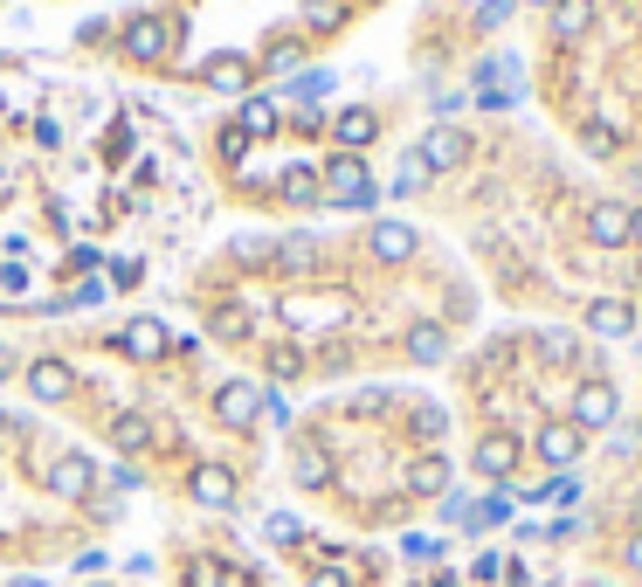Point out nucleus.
Returning <instances> with one entry per match:
<instances>
[{
	"label": "nucleus",
	"mask_w": 642,
	"mask_h": 587,
	"mask_svg": "<svg viewBox=\"0 0 642 587\" xmlns=\"http://www.w3.org/2000/svg\"><path fill=\"white\" fill-rule=\"evenodd\" d=\"M325 201H338V207H373V174L360 166V153L325 159Z\"/></svg>",
	"instance_id": "f257e3e1"
},
{
	"label": "nucleus",
	"mask_w": 642,
	"mask_h": 587,
	"mask_svg": "<svg viewBox=\"0 0 642 587\" xmlns=\"http://www.w3.org/2000/svg\"><path fill=\"white\" fill-rule=\"evenodd\" d=\"M346 297H283V326H291V332H325V326H346Z\"/></svg>",
	"instance_id": "f03ea898"
},
{
	"label": "nucleus",
	"mask_w": 642,
	"mask_h": 587,
	"mask_svg": "<svg viewBox=\"0 0 642 587\" xmlns=\"http://www.w3.org/2000/svg\"><path fill=\"white\" fill-rule=\"evenodd\" d=\"M629 235H635V207H621V201H594L588 207V242L594 250H621Z\"/></svg>",
	"instance_id": "7ed1b4c3"
},
{
	"label": "nucleus",
	"mask_w": 642,
	"mask_h": 587,
	"mask_svg": "<svg viewBox=\"0 0 642 587\" xmlns=\"http://www.w3.org/2000/svg\"><path fill=\"white\" fill-rule=\"evenodd\" d=\"M615 414H621V394H615L608 381H588V387L574 394V414H566V422H574L580 435H588V429H608Z\"/></svg>",
	"instance_id": "20e7f679"
},
{
	"label": "nucleus",
	"mask_w": 642,
	"mask_h": 587,
	"mask_svg": "<svg viewBox=\"0 0 642 587\" xmlns=\"http://www.w3.org/2000/svg\"><path fill=\"white\" fill-rule=\"evenodd\" d=\"M215 414H221L229 429H256V422H262V387H256V381H229V387L215 394Z\"/></svg>",
	"instance_id": "39448f33"
},
{
	"label": "nucleus",
	"mask_w": 642,
	"mask_h": 587,
	"mask_svg": "<svg viewBox=\"0 0 642 587\" xmlns=\"http://www.w3.org/2000/svg\"><path fill=\"white\" fill-rule=\"evenodd\" d=\"M414 159H422V174H442V166H463V159H470V139H463L457 125H436V131L422 139V153H414Z\"/></svg>",
	"instance_id": "423d86ee"
},
{
	"label": "nucleus",
	"mask_w": 642,
	"mask_h": 587,
	"mask_svg": "<svg viewBox=\"0 0 642 587\" xmlns=\"http://www.w3.org/2000/svg\"><path fill=\"white\" fill-rule=\"evenodd\" d=\"M187 490H194V505H207V511H235V477L221 463H194Z\"/></svg>",
	"instance_id": "0eeeda50"
},
{
	"label": "nucleus",
	"mask_w": 642,
	"mask_h": 587,
	"mask_svg": "<svg viewBox=\"0 0 642 587\" xmlns=\"http://www.w3.org/2000/svg\"><path fill=\"white\" fill-rule=\"evenodd\" d=\"M166 49H174V28H166L159 14H139V22L125 28V55H139V63H159Z\"/></svg>",
	"instance_id": "6e6552de"
},
{
	"label": "nucleus",
	"mask_w": 642,
	"mask_h": 587,
	"mask_svg": "<svg viewBox=\"0 0 642 587\" xmlns=\"http://www.w3.org/2000/svg\"><path fill=\"white\" fill-rule=\"evenodd\" d=\"M580 449H588V435H580L574 422H545V429H539V457L553 463V470H574Z\"/></svg>",
	"instance_id": "1a4fd4ad"
},
{
	"label": "nucleus",
	"mask_w": 642,
	"mask_h": 587,
	"mask_svg": "<svg viewBox=\"0 0 642 587\" xmlns=\"http://www.w3.org/2000/svg\"><path fill=\"white\" fill-rule=\"evenodd\" d=\"M477 470H484V477H512V470H518V435H504V429H490L484 435V443H477Z\"/></svg>",
	"instance_id": "9d476101"
},
{
	"label": "nucleus",
	"mask_w": 642,
	"mask_h": 587,
	"mask_svg": "<svg viewBox=\"0 0 642 587\" xmlns=\"http://www.w3.org/2000/svg\"><path fill=\"white\" fill-rule=\"evenodd\" d=\"M283 201H291V207H311V201H325V174H318V166H305V159H291V166H283Z\"/></svg>",
	"instance_id": "9b49d317"
},
{
	"label": "nucleus",
	"mask_w": 642,
	"mask_h": 587,
	"mask_svg": "<svg viewBox=\"0 0 642 587\" xmlns=\"http://www.w3.org/2000/svg\"><path fill=\"white\" fill-rule=\"evenodd\" d=\"M118 346H125L131 359H159L166 346H174V339H166V326H159V318H131V326L118 332Z\"/></svg>",
	"instance_id": "f8f14e48"
},
{
	"label": "nucleus",
	"mask_w": 642,
	"mask_h": 587,
	"mask_svg": "<svg viewBox=\"0 0 642 587\" xmlns=\"http://www.w3.org/2000/svg\"><path fill=\"white\" fill-rule=\"evenodd\" d=\"M69 387H77V373H69L63 359H35V367H28V394H35V401H63Z\"/></svg>",
	"instance_id": "ddd939ff"
},
{
	"label": "nucleus",
	"mask_w": 642,
	"mask_h": 587,
	"mask_svg": "<svg viewBox=\"0 0 642 587\" xmlns=\"http://www.w3.org/2000/svg\"><path fill=\"white\" fill-rule=\"evenodd\" d=\"M588 332H601V339H629V332H635V311L621 305V297H594V305H588Z\"/></svg>",
	"instance_id": "4468645a"
},
{
	"label": "nucleus",
	"mask_w": 642,
	"mask_h": 587,
	"mask_svg": "<svg viewBox=\"0 0 642 587\" xmlns=\"http://www.w3.org/2000/svg\"><path fill=\"white\" fill-rule=\"evenodd\" d=\"M90 484H98L90 457H63V463L49 470V490H55V498H90Z\"/></svg>",
	"instance_id": "2eb2a0df"
},
{
	"label": "nucleus",
	"mask_w": 642,
	"mask_h": 587,
	"mask_svg": "<svg viewBox=\"0 0 642 587\" xmlns=\"http://www.w3.org/2000/svg\"><path fill=\"white\" fill-rule=\"evenodd\" d=\"M373 256H381V263H408L414 256V229H408V221H373Z\"/></svg>",
	"instance_id": "dca6fc26"
},
{
	"label": "nucleus",
	"mask_w": 642,
	"mask_h": 587,
	"mask_svg": "<svg viewBox=\"0 0 642 587\" xmlns=\"http://www.w3.org/2000/svg\"><path fill=\"white\" fill-rule=\"evenodd\" d=\"M594 28V0H553V35L560 42H580Z\"/></svg>",
	"instance_id": "f3484780"
},
{
	"label": "nucleus",
	"mask_w": 642,
	"mask_h": 587,
	"mask_svg": "<svg viewBox=\"0 0 642 587\" xmlns=\"http://www.w3.org/2000/svg\"><path fill=\"white\" fill-rule=\"evenodd\" d=\"M291 477L305 484V490H318V484H332V457L318 443H297V457H291Z\"/></svg>",
	"instance_id": "a211bd4d"
},
{
	"label": "nucleus",
	"mask_w": 642,
	"mask_h": 587,
	"mask_svg": "<svg viewBox=\"0 0 642 587\" xmlns=\"http://www.w3.org/2000/svg\"><path fill=\"white\" fill-rule=\"evenodd\" d=\"M332 131H338V145H346V153H360V145H373L381 118H373V111H338V118H332Z\"/></svg>",
	"instance_id": "6ab92c4d"
},
{
	"label": "nucleus",
	"mask_w": 642,
	"mask_h": 587,
	"mask_svg": "<svg viewBox=\"0 0 642 587\" xmlns=\"http://www.w3.org/2000/svg\"><path fill=\"white\" fill-rule=\"evenodd\" d=\"M201 84L207 90H249V63L242 55H215V63H201Z\"/></svg>",
	"instance_id": "aec40b11"
},
{
	"label": "nucleus",
	"mask_w": 642,
	"mask_h": 587,
	"mask_svg": "<svg viewBox=\"0 0 642 587\" xmlns=\"http://www.w3.org/2000/svg\"><path fill=\"white\" fill-rule=\"evenodd\" d=\"M408 490H414V498H442V490H449V463L442 457H422V463L408 470Z\"/></svg>",
	"instance_id": "412c9836"
},
{
	"label": "nucleus",
	"mask_w": 642,
	"mask_h": 587,
	"mask_svg": "<svg viewBox=\"0 0 642 587\" xmlns=\"http://www.w3.org/2000/svg\"><path fill=\"white\" fill-rule=\"evenodd\" d=\"M111 443H118V449H145V443H153V422H145L139 408H125L118 422H111Z\"/></svg>",
	"instance_id": "4be33fe9"
},
{
	"label": "nucleus",
	"mask_w": 642,
	"mask_h": 587,
	"mask_svg": "<svg viewBox=\"0 0 642 587\" xmlns=\"http://www.w3.org/2000/svg\"><path fill=\"white\" fill-rule=\"evenodd\" d=\"M408 353H414V359H422V367H436V359L449 353V339H442V326H414V332H408Z\"/></svg>",
	"instance_id": "5701e85b"
},
{
	"label": "nucleus",
	"mask_w": 642,
	"mask_h": 587,
	"mask_svg": "<svg viewBox=\"0 0 642 587\" xmlns=\"http://www.w3.org/2000/svg\"><path fill=\"white\" fill-rule=\"evenodd\" d=\"M242 131H249V139H270V131H277V104L249 98V104H242Z\"/></svg>",
	"instance_id": "b1692460"
},
{
	"label": "nucleus",
	"mask_w": 642,
	"mask_h": 587,
	"mask_svg": "<svg viewBox=\"0 0 642 587\" xmlns=\"http://www.w3.org/2000/svg\"><path fill=\"white\" fill-rule=\"evenodd\" d=\"M277 263H283V270H311V263H318V242H311V235L277 242Z\"/></svg>",
	"instance_id": "393cba45"
},
{
	"label": "nucleus",
	"mask_w": 642,
	"mask_h": 587,
	"mask_svg": "<svg viewBox=\"0 0 642 587\" xmlns=\"http://www.w3.org/2000/svg\"><path fill=\"white\" fill-rule=\"evenodd\" d=\"M539 353L553 359V367H566V359L580 353V339H574V332H560V326H545V332H539Z\"/></svg>",
	"instance_id": "a878e982"
},
{
	"label": "nucleus",
	"mask_w": 642,
	"mask_h": 587,
	"mask_svg": "<svg viewBox=\"0 0 642 587\" xmlns=\"http://www.w3.org/2000/svg\"><path fill=\"white\" fill-rule=\"evenodd\" d=\"M615 145H621V131H615V118H594V125H588V153H594V159H608V153H615Z\"/></svg>",
	"instance_id": "bb28decb"
},
{
	"label": "nucleus",
	"mask_w": 642,
	"mask_h": 587,
	"mask_svg": "<svg viewBox=\"0 0 642 587\" xmlns=\"http://www.w3.org/2000/svg\"><path fill=\"white\" fill-rule=\"evenodd\" d=\"M207 332H215V339H242V332H249V311H242V305H221Z\"/></svg>",
	"instance_id": "cd10ccee"
},
{
	"label": "nucleus",
	"mask_w": 642,
	"mask_h": 587,
	"mask_svg": "<svg viewBox=\"0 0 642 587\" xmlns=\"http://www.w3.org/2000/svg\"><path fill=\"white\" fill-rule=\"evenodd\" d=\"M270 373H277V381H297V373H305V353H297V346H270Z\"/></svg>",
	"instance_id": "c85d7f7f"
},
{
	"label": "nucleus",
	"mask_w": 642,
	"mask_h": 587,
	"mask_svg": "<svg viewBox=\"0 0 642 587\" xmlns=\"http://www.w3.org/2000/svg\"><path fill=\"white\" fill-rule=\"evenodd\" d=\"M187 587H229V574H221V560H194V566H187Z\"/></svg>",
	"instance_id": "c756f323"
},
{
	"label": "nucleus",
	"mask_w": 642,
	"mask_h": 587,
	"mask_svg": "<svg viewBox=\"0 0 642 587\" xmlns=\"http://www.w3.org/2000/svg\"><path fill=\"white\" fill-rule=\"evenodd\" d=\"M262 533H270L277 546H297V539H305V525H297L291 511H270V525H262Z\"/></svg>",
	"instance_id": "7c9ffc66"
},
{
	"label": "nucleus",
	"mask_w": 642,
	"mask_h": 587,
	"mask_svg": "<svg viewBox=\"0 0 642 587\" xmlns=\"http://www.w3.org/2000/svg\"><path fill=\"white\" fill-rule=\"evenodd\" d=\"M229 256H235V263H270V256H277V242H262V235H242Z\"/></svg>",
	"instance_id": "2f4dec72"
},
{
	"label": "nucleus",
	"mask_w": 642,
	"mask_h": 587,
	"mask_svg": "<svg viewBox=\"0 0 642 587\" xmlns=\"http://www.w3.org/2000/svg\"><path fill=\"white\" fill-rule=\"evenodd\" d=\"M512 8H518V0H484V8H477V28H484V35L504 28V22H512Z\"/></svg>",
	"instance_id": "473e14b6"
},
{
	"label": "nucleus",
	"mask_w": 642,
	"mask_h": 587,
	"mask_svg": "<svg viewBox=\"0 0 642 587\" xmlns=\"http://www.w3.org/2000/svg\"><path fill=\"white\" fill-rule=\"evenodd\" d=\"M442 429H449V414H442V408H414V435H428V443H436Z\"/></svg>",
	"instance_id": "72a5a7b5"
},
{
	"label": "nucleus",
	"mask_w": 642,
	"mask_h": 587,
	"mask_svg": "<svg viewBox=\"0 0 642 587\" xmlns=\"http://www.w3.org/2000/svg\"><path fill=\"white\" fill-rule=\"evenodd\" d=\"M242 153H249V131H242V125L221 131V159H242Z\"/></svg>",
	"instance_id": "f704fd0d"
},
{
	"label": "nucleus",
	"mask_w": 642,
	"mask_h": 587,
	"mask_svg": "<svg viewBox=\"0 0 642 587\" xmlns=\"http://www.w3.org/2000/svg\"><path fill=\"white\" fill-rule=\"evenodd\" d=\"M414 187H422V159H408L401 174H394V194H414Z\"/></svg>",
	"instance_id": "c9c22d12"
},
{
	"label": "nucleus",
	"mask_w": 642,
	"mask_h": 587,
	"mask_svg": "<svg viewBox=\"0 0 642 587\" xmlns=\"http://www.w3.org/2000/svg\"><path fill=\"white\" fill-rule=\"evenodd\" d=\"M338 14H346V8H338V0H311V28H332Z\"/></svg>",
	"instance_id": "e433bc0d"
},
{
	"label": "nucleus",
	"mask_w": 642,
	"mask_h": 587,
	"mask_svg": "<svg viewBox=\"0 0 642 587\" xmlns=\"http://www.w3.org/2000/svg\"><path fill=\"white\" fill-rule=\"evenodd\" d=\"M539 498H553V505H574V477H553V484L539 490Z\"/></svg>",
	"instance_id": "4c0bfd02"
},
{
	"label": "nucleus",
	"mask_w": 642,
	"mask_h": 587,
	"mask_svg": "<svg viewBox=\"0 0 642 587\" xmlns=\"http://www.w3.org/2000/svg\"><path fill=\"white\" fill-rule=\"evenodd\" d=\"M297 55H305L297 42H277V49H270V63H277V69H297Z\"/></svg>",
	"instance_id": "58836bf2"
},
{
	"label": "nucleus",
	"mask_w": 642,
	"mask_h": 587,
	"mask_svg": "<svg viewBox=\"0 0 642 587\" xmlns=\"http://www.w3.org/2000/svg\"><path fill=\"white\" fill-rule=\"evenodd\" d=\"M22 277H28V270H0V297H22V291H28Z\"/></svg>",
	"instance_id": "ea45409f"
},
{
	"label": "nucleus",
	"mask_w": 642,
	"mask_h": 587,
	"mask_svg": "<svg viewBox=\"0 0 642 587\" xmlns=\"http://www.w3.org/2000/svg\"><path fill=\"white\" fill-rule=\"evenodd\" d=\"M311 587H346V574H338V566H318V574H311Z\"/></svg>",
	"instance_id": "a19ab883"
},
{
	"label": "nucleus",
	"mask_w": 642,
	"mask_h": 587,
	"mask_svg": "<svg viewBox=\"0 0 642 587\" xmlns=\"http://www.w3.org/2000/svg\"><path fill=\"white\" fill-rule=\"evenodd\" d=\"M629 566H635V574H642V533L629 539Z\"/></svg>",
	"instance_id": "79ce46f5"
},
{
	"label": "nucleus",
	"mask_w": 642,
	"mask_h": 587,
	"mask_svg": "<svg viewBox=\"0 0 642 587\" xmlns=\"http://www.w3.org/2000/svg\"><path fill=\"white\" fill-rule=\"evenodd\" d=\"M8 587H49V580H35V574H22V580H8Z\"/></svg>",
	"instance_id": "37998d69"
},
{
	"label": "nucleus",
	"mask_w": 642,
	"mask_h": 587,
	"mask_svg": "<svg viewBox=\"0 0 642 587\" xmlns=\"http://www.w3.org/2000/svg\"><path fill=\"white\" fill-rule=\"evenodd\" d=\"M635 235H642V207H635Z\"/></svg>",
	"instance_id": "c03bdc74"
},
{
	"label": "nucleus",
	"mask_w": 642,
	"mask_h": 587,
	"mask_svg": "<svg viewBox=\"0 0 642 587\" xmlns=\"http://www.w3.org/2000/svg\"><path fill=\"white\" fill-rule=\"evenodd\" d=\"M0 353H8V339H0Z\"/></svg>",
	"instance_id": "a18cd8bd"
},
{
	"label": "nucleus",
	"mask_w": 642,
	"mask_h": 587,
	"mask_svg": "<svg viewBox=\"0 0 642 587\" xmlns=\"http://www.w3.org/2000/svg\"><path fill=\"white\" fill-rule=\"evenodd\" d=\"M539 8H553V0H539Z\"/></svg>",
	"instance_id": "49530a36"
},
{
	"label": "nucleus",
	"mask_w": 642,
	"mask_h": 587,
	"mask_svg": "<svg viewBox=\"0 0 642 587\" xmlns=\"http://www.w3.org/2000/svg\"><path fill=\"white\" fill-rule=\"evenodd\" d=\"M0 429H8V422H0Z\"/></svg>",
	"instance_id": "de8ad7c7"
}]
</instances>
